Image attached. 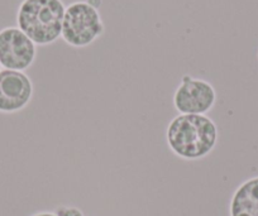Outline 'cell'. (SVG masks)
Instances as JSON below:
<instances>
[{
    "label": "cell",
    "instance_id": "277c9868",
    "mask_svg": "<svg viewBox=\"0 0 258 216\" xmlns=\"http://www.w3.org/2000/svg\"><path fill=\"white\" fill-rule=\"evenodd\" d=\"M37 46L18 27L0 31V64L6 69L26 71L33 64Z\"/></svg>",
    "mask_w": 258,
    "mask_h": 216
},
{
    "label": "cell",
    "instance_id": "6da1fadb",
    "mask_svg": "<svg viewBox=\"0 0 258 216\" xmlns=\"http://www.w3.org/2000/svg\"><path fill=\"white\" fill-rule=\"evenodd\" d=\"M166 139L176 156L183 160H199L217 146L218 128L207 115L180 114L168 124Z\"/></svg>",
    "mask_w": 258,
    "mask_h": 216
},
{
    "label": "cell",
    "instance_id": "7a4b0ae2",
    "mask_svg": "<svg viewBox=\"0 0 258 216\" xmlns=\"http://www.w3.org/2000/svg\"><path fill=\"white\" fill-rule=\"evenodd\" d=\"M64 11L62 0H23L17 24L36 46H48L61 37Z\"/></svg>",
    "mask_w": 258,
    "mask_h": 216
},
{
    "label": "cell",
    "instance_id": "3957f363",
    "mask_svg": "<svg viewBox=\"0 0 258 216\" xmlns=\"http://www.w3.org/2000/svg\"><path fill=\"white\" fill-rule=\"evenodd\" d=\"M104 31L105 27L98 7L89 2H75L64 11L61 38L69 46L78 48L89 46L103 36Z\"/></svg>",
    "mask_w": 258,
    "mask_h": 216
},
{
    "label": "cell",
    "instance_id": "8992f818",
    "mask_svg": "<svg viewBox=\"0 0 258 216\" xmlns=\"http://www.w3.org/2000/svg\"><path fill=\"white\" fill-rule=\"evenodd\" d=\"M33 96V84L22 71L0 69V113L23 110Z\"/></svg>",
    "mask_w": 258,
    "mask_h": 216
},
{
    "label": "cell",
    "instance_id": "5b68a950",
    "mask_svg": "<svg viewBox=\"0 0 258 216\" xmlns=\"http://www.w3.org/2000/svg\"><path fill=\"white\" fill-rule=\"evenodd\" d=\"M217 101V93L210 83L203 79L183 75L173 95V105L180 114L205 115Z\"/></svg>",
    "mask_w": 258,
    "mask_h": 216
},
{
    "label": "cell",
    "instance_id": "ba28073f",
    "mask_svg": "<svg viewBox=\"0 0 258 216\" xmlns=\"http://www.w3.org/2000/svg\"><path fill=\"white\" fill-rule=\"evenodd\" d=\"M57 216H84L83 212H81L79 208L76 207H64V206H61V207L57 208L54 211Z\"/></svg>",
    "mask_w": 258,
    "mask_h": 216
},
{
    "label": "cell",
    "instance_id": "9c48e42d",
    "mask_svg": "<svg viewBox=\"0 0 258 216\" xmlns=\"http://www.w3.org/2000/svg\"><path fill=\"white\" fill-rule=\"evenodd\" d=\"M33 216H57L56 213H52V212H39V213H36V215Z\"/></svg>",
    "mask_w": 258,
    "mask_h": 216
},
{
    "label": "cell",
    "instance_id": "30bf717a",
    "mask_svg": "<svg viewBox=\"0 0 258 216\" xmlns=\"http://www.w3.org/2000/svg\"><path fill=\"white\" fill-rule=\"evenodd\" d=\"M0 67H2V64H0Z\"/></svg>",
    "mask_w": 258,
    "mask_h": 216
},
{
    "label": "cell",
    "instance_id": "52a82bcc",
    "mask_svg": "<svg viewBox=\"0 0 258 216\" xmlns=\"http://www.w3.org/2000/svg\"><path fill=\"white\" fill-rule=\"evenodd\" d=\"M232 216H258V177L245 181L232 198Z\"/></svg>",
    "mask_w": 258,
    "mask_h": 216
}]
</instances>
